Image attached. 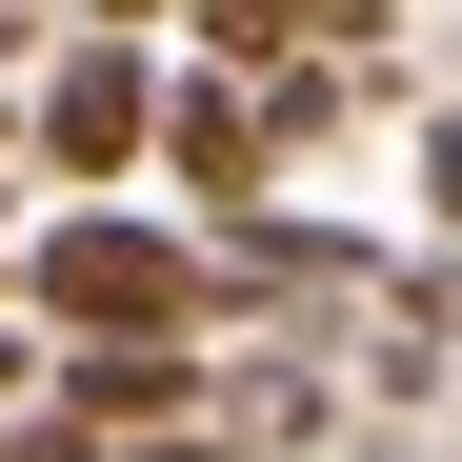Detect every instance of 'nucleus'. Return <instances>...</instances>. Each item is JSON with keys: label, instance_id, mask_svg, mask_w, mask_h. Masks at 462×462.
<instances>
[{"label": "nucleus", "instance_id": "nucleus-1", "mask_svg": "<svg viewBox=\"0 0 462 462\" xmlns=\"http://www.w3.org/2000/svg\"><path fill=\"white\" fill-rule=\"evenodd\" d=\"M21 301H41V342H60V362H101V342H181V322H201V262L162 242V221L81 201V221L21 262Z\"/></svg>", "mask_w": 462, "mask_h": 462}, {"label": "nucleus", "instance_id": "nucleus-2", "mask_svg": "<svg viewBox=\"0 0 462 462\" xmlns=\"http://www.w3.org/2000/svg\"><path fill=\"white\" fill-rule=\"evenodd\" d=\"M21 141L60 181H141V162H162V60H141V41H60L41 101H21Z\"/></svg>", "mask_w": 462, "mask_h": 462}, {"label": "nucleus", "instance_id": "nucleus-3", "mask_svg": "<svg viewBox=\"0 0 462 462\" xmlns=\"http://www.w3.org/2000/svg\"><path fill=\"white\" fill-rule=\"evenodd\" d=\"M60 422H81L101 462H141V442L201 422V362H181V342H101V362H60Z\"/></svg>", "mask_w": 462, "mask_h": 462}, {"label": "nucleus", "instance_id": "nucleus-4", "mask_svg": "<svg viewBox=\"0 0 462 462\" xmlns=\"http://www.w3.org/2000/svg\"><path fill=\"white\" fill-rule=\"evenodd\" d=\"M262 141H282V121H262L242 81H162V162H181L221 221H262Z\"/></svg>", "mask_w": 462, "mask_h": 462}, {"label": "nucleus", "instance_id": "nucleus-5", "mask_svg": "<svg viewBox=\"0 0 462 462\" xmlns=\"http://www.w3.org/2000/svg\"><path fill=\"white\" fill-rule=\"evenodd\" d=\"M41 382H60V362H41V342H21V322H0V422H21V402H41Z\"/></svg>", "mask_w": 462, "mask_h": 462}, {"label": "nucleus", "instance_id": "nucleus-6", "mask_svg": "<svg viewBox=\"0 0 462 462\" xmlns=\"http://www.w3.org/2000/svg\"><path fill=\"white\" fill-rule=\"evenodd\" d=\"M422 201H442V221H462V121H442V141H422Z\"/></svg>", "mask_w": 462, "mask_h": 462}]
</instances>
